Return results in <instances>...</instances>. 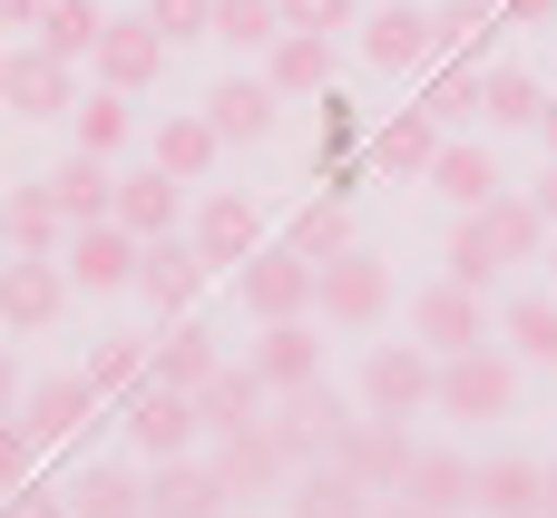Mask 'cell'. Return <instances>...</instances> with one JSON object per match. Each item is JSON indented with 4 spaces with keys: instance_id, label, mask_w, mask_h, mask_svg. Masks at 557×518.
<instances>
[{
    "instance_id": "cell-20",
    "label": "cell",
    "mask_w": 557,
    "mask_h": 518,
    "mask_svg": "<svg viewBox=\"0 0 557 518\" xmlns=\"http://www.w3.org/2000/svg\"><path fill=\"white\" fill-rule=\"evenodd\" d=\"M206 118H215L225 147H235V137H274L284 88H274V78H215V88H206Z\"/></svg>"
},
{
    "instance_id": "cell-37",
    "label": "cell",
    "mask_w": 557,
    "mask_h": 518,
    "mask_svg": "<svg viewBox=\"0 0 557 518\" xmlns=\"http://www.w3.org/2000/svg\"><path fill=\"white\" fill-rule=\"evenodd\" d=\"M294 255H313V264H333L343 245H352V215H343V196H313L304 215H294V235H284Z\"/></svg>"
},
{
    "instance_id": "cell-18",
    "label": "cell",
    "mask_w": 557,
    "mask_h": 518,
    "mask_svg": "<svg viewBox=\"0 0 557 518\" xmlns=\"http://www.w3.org/2000/svg\"><path fill=\"white\" fill-rule=\"evenodd\" d=\"M255 382H264V392H313V382H323V343H313L304 313H294V323H264V343H255Z\"/></svg>"
},
{
    "instance_id": "cell-33",
    "label": "cell",
    "mask_w": 557,
    "mask_h": 518,
    "mask_svg": "<svg viewBox=\"0 0 557 518\" xmlns=\"http://www.w3.org/2000/svg\"><path fill=\"white\" fill-rule=\"evenodd\" d=\"M69 245V215L49 186H10V255H59Z\"/></svg>"
},
{
    "instance_id": "cell-31",
    "label": "cell",
    "mask_w": 557,
    "mask_h": 518,
    "mask_svg": "<svg viewBox=\"0 0 557 518\" xmlns=\"http://www.w3.org/2000/svg\"><path fill=\"white\" fill-rule=\"evenodd\" d=\"M401 499H421V509H470V460L460 451H411V470H401Z\"/></svg>"
},
{
    "instance_id": "cell-48",
    "label": "cell",
    "mask_w": 557,
    "mask_h": 518,
    "mask_svg": "<svg viewBox=\"0 0 557 518\" xmlns=\"http://www.w3.org/2000/svg\"><path fill=\"white\" fill-rule=\"evenodd\" d=\"M509 20H519V29H548V20H557V0H509Z\"/></svg>"
},
{
    "instance_id": "cell-38",
    "label": "cell",
    "mask_w": 557,
    "mask_h": 518,
    "mask_svg": "<svg viewBox=\"0 0 557 518\" xmlns=\"http://www.w3.org/2000/svg\"><path fill=\"white\" fill-rule=\"evenodd\" d=\"M147 372H157V362H147V343H127V333L88 353V392H98V402H127V392H137Z\"/></svg>"
},
{
    "instance_id": "cell-4",
    "label": "cell",
    "mask_w": 557,
    "mask_h": 518,
    "mask_svg": "<svg viewBox=\"0 0 557 518\" xmlns=\"http://www.w3.org/2000/svg\"><path fill=\"white\" fill-rule=\"evenodd\" d=\"M196 431H206L196 392H176V382H157V372L127 392V441H137L147 460H186V451H196Z\"/></svg>"
},
{
    "instance_id": "cell-40",
    "label": "cell",
    "mask_w": 557,
    "mask_h": 518,
    "mask_svg": "<svg viewBox=\"0 0 557 518\" xmlns=\"http://www.w3.org/2000/svg\"><path fill=\"white\" fill-rule=\"evenodd\" d=\"M69 127H78V147H88V157H117V147H127V98H117V88H98V98H78V108H69Z\"/></svg>"
},
{
    "instance_id": "cell-45",
    "label": "cell",
    "mask_w": 557,
    "mask_h": 518,
    "mask_svg": "<svg viewBox=\"0 0 557 518\" xmlns=\"http://www.w3.org/2000/svg\"><path fill=\"white\" fill-rule=\"evenodd\" d=\"M147 20L166 39H215V0H147Z\"/></svg>"
},
{
    "instance_id": "cell-30",
    "label": "cell",
    "mask_w": 557,
    "mask_h": 518,
    "mask_svg": "<svg viewBox=\"0 0 557 518\" xmlns=\"http://www.w3.org/2000/svg\"><path fill=\"white\" fill-rule=\"evenodd\" d=\"M117 225L147 245V235H176V176L147 166V176H117Z\"/></svg>"
},
{
    "instance_id": "cell-25",
    "label": "cell",
    "mask_w": 557,
    "mask_h": 518,
    "mask_svg": "<svg viewBox=\"0 0 557 518\" xmlns=\"http://www.w3.org/2000/svg\"><path fill=\"white\" fill-rule=\"evenodd\" d=\"M147 362H157V382L196 392V382H206L225 353H215V323H206V313H176V323H166V343H147Z\"/></svg>"
},
{
    "instance_id": "cell-36",
    "label": "cell",
    "mask_w": 557,
    "mask_h": 518,
    "mask_svg": "<svg viewBox=\"0 0 557 518\" xmlns=\"http://www.w3.org/2000/svg\"><path fill=\"white\" fill-rule=\"evenodd\" d=\"M69 509L78 518H147V480H127V470L108 460V470H88V480L69 490Z\"/></svg>"
},
{
    "instance_id": "cell-35",
    "label": "cell",
    "mask_w": 557,
    "mask_h": 518,
    "mask_svg": "<svg viewBox=\"0 0 557 518\" xmlns=\"http://www.w3.org/2000/svg\"><path fill=\"white\" fill-rule=\"evenodd\" d=\"M29 29H39V49H59V59H98V29H108V20H98L88 0H39Z\"/></svg>"
},
{
    "instance_id": "cell-47",
    "label": "cell",
    "mask_w": 557,
    "mask_h": 518,
    "mask_svg": "<svg viewBox=\"0 0 557 518\" xmlns=\"http://www.w3.org/2000/svg\"><path fill=\"white\" fill-rule=\"evenodd\" d=\"M0 518H78V509H69V499H39V490H10V509H0Z\"/></svg>"
},
{
    "instance_id": "cell-5",
    "label": "cell",
    "mask_w": 557,
    "mask_h": 518,
    "mask_svg": "<svg viewBox=\"0 0 557 518\" xmlns=\"http://www.w3.org/2000/svg\"><path fill=\"white\" fill-rule=\"evenodd\" d=\"M0 98H10V118H69L78 108V59H59V49H10L0 59Z\"/></svg>"
},
{
    "instance_id": "cell-34",
    "label": "cell",
    "mask_w": 557,
    "mask_h": 518,
    "mask_svg": "<svg viewBox=\"0 0 557 518\" xmlns=\"http://www.w3.org/2000/svg\"><path fill=\"white\" fill-rule=\"evenodd\" d=\"M539 108H548V88L529 69H480V118L490 127H539Z\"/></svg>"
},
{
    "instance_id": "cell-16",
    "label": "cell",
    "mask_w": 557,
    "mask_h": 518,
    "mask_svg": "<svg viewBox=\"0 0 557 518\" xmlns=\"http://www.w3.org/2000/svg\"><path fill=\"white\" fill-rule=\"evenodd\" d=\"M215 480H225V499H274V490L294 480V460H284L274 431L255 421V431H225V441H215Z\"/></svg>"
},
{
    "instance_id": "cell-27",
    "label": "cell",
    "mask_w": 557,
    "mask_h": 518,
    "mask_svg": "<svg viewBox=\"0 0 557 518\" xmlns=\"http://www.w3.org/2000/svg\"><path fill=\"white\" fill-rule=\"evenodd\" d=\"M215 147H225V137H215V118H206V108H186V118H166V127H157V166H166L176 186H206Z\"/></svg>"
},
{
    "instance_id": "cell-49",
    "label": "cell",
    "mask_w": 557,
    "mask_h": 518,
    "mask_svg": "<svg viewBox=\"0 0 557 518\" xmlns=\"http://www.w3.org/2000/svg\"><path fill=\"white\" fill-rule=\"evenodd\" d=\"M372 518H441V509H421V499H401V490H392V499H382Z\"/></svg>"
},
{
    "instance_id": "cell-51",
    "label": "cell",
    "mask_w": 557,
    "mask_h": 518,
    "mask_svg": "<svg viewBox=\"0 0 557 518\" xmlns=\"http://www.w3.org/2000/svg\"><path fill=\"white\" fill-rule=\"evenodd\" d=\"M529 196H539V206H548V225H557V157H548V176H539V186H529Z\"/></svg>"
},
{
    "instance_id": "cell-56",
    "label": "cell",
    "mask_w": 557,
    "mask_h": 518,
    "mask_svg": "<svg viewBox=\"0 0 557 518\" xmlns=\"http://www.w3.org/2000/svg\"><path fill=\"white\" fill-rule=\"evenodd\" d=\"M548 264H557V235H548Z\"/></svg>"
},
{
    "instance_id": "cell-44",
    "label": "cell",
    "mask_w": 557,
    "mask_h": 518,
    "mask_svg": "<svg viewBox=\"0 0 557 518\" xmlns=\"http://www.w3.org/2000/svg\"><path fill=\"white\" fill-rule=\"evenodd\" d=\"M29 470H39V441H29V421H10V411H0V499H10V490H29Z\"/></svg>"
},
{
    "instance_id": "cell-17",
    "label": "cell",
    "mask_w": 557,
    "mask_h": 518,
    "mask_svg": "<svg viewBox=\"0 0 557 518\" xmlns=\"http://www.w3.org/2000/svg\"><path fill=\"white\" fill-rule=\"evenodd\" d=\"M225 480H215V460H157V480H147V518H225Z\"/></svg>"
},
{
    "instance_id": "cell-8",
    "label": "cell",
    "mask_w": 557,
    "mask_h": 518,
    "mask_svg": "<svg viewBox=\"0 0 557 518\" xmlns=\"http://www.w3.org/2000/svg\"><path fill=\"white\" fill-rule=\"evenodd\" d=\"M196 255L215 264V274H235V264H255L264 255V215H255V196H235V186H215L206 206H196Z\"/></svg>"
},
{
    "instance_id": "cell-52",
    "label": "cell",
    "mask_w": 557,
    "mask_h": 518,
    "mask_svg": "<svg viewBox=\"0 0 557 518\" xmlns=\"http://www.w3.org/2000/svg\"><path fill=\"white\" fill-rule=\"evenodd\" d=\"M539 137H548V157H557V98H548V108H539Z\"/></svg>"
},
{
    "instance_id": "cell-10",
    "label": "cell",
    "mask_w": 557,
    "mask_h": 518,
    "mask_svg": "<svg viewBox=\"0 0 557 518\" xmlns=\"http://www.w3.org/2000/svg\"><path fill=\"white\" fill-rule=\"evenodd\" d=\"M206 255H196V235H147V255H137V294L176 323V313H196V294H206Z\"/></svg>"
},
{
    "instance_id": "cell-9",
    "label": "cell",
    "mask_w": 557,
    "mask_h": 518,
    "mask_svg": "<svg viewBox=\"0 0 557 518\" xmlns=\"http://www.w3.org/2000/svg\"><path fill=\"white\" fill-rule=\"evenodd\" d=\"M137 235L117 225V215H98V225H69V245H59V264H69V284H88V294H117V284H137Z\"/></svg>"
},
{
    "instance_id": "cell-12",
    "label": "cell",
    "mask_w": 557,
    "mask_h": 518,
    "mask_svg": "<svg viewBox=\"0 0 557 518\" xmlns=\"http://www.w3.org/2000/svg\"><path fill=\"white\" fill-rule=\"evenodd\" d=\"M59 304H69V264L59 255H0V323L10 333L59 323Z\"/></svg>"
},
{
    "instance_id": "cell-6",
    "label": "cell",
    "mask_w": 557,
    "mask_h": 518,
    "mask_svg": "<svg viewBox=\"0 0 557 518\" xmlns=\"http://www.w3.org/2000/svg\"><path fill=\"white\" fill-rule=\"evenodd\" d=\"M323 323H343V333H372L382 313H392V274H382V255H362V245H343L333 264H323Z\"/></svg>"
},
{
    "instance_id": "cell-19",
    "label": "cell",
    "mask_w": 557,
    "mask_h": 518,
    "mask_svg": "<svg viewBox=\"0 0 557 518\" xmlns=\"http://www.w3.org/2000/svg\"><path fill=\"white\" fill-rule=\"evenodd\" d=\"M480 235H490V245H499V264H539V255H548V206H539V196H519V186H499V196H490V206H480Z\"/></svg>"
},
{
    "instance_id": "cell-55",
    "label": "cell",
    "mask_w": 557,
    "mask_h": 518,
    "mask_svg": "<svg viewBox=\"0 0 557 518\" xmlns=\"http://www.w3.org/2000/svg\"><path fill=\"white\" fill-rule=\"evenodd\" d=\"M0 255H10V206H0Z\"/></svg>"
},
{
    "instance_id": "cell-28",
    "label": "cell",
    "mask_w": 557,
    "mask_h": 518,
    "mask_svg": "<svg viewBox=\"0 0 557 518\" xmlns=\"http://www.w3.org/2000/svg\"><path fill=\"white\" fill-rule=\"evenodd\" d=\"M431 186H441L460 215H480V206L499 196V157H490V147H460V137H450V147L431 157Z\"/></svg>"
},
{
    "instance_id": "cell-29",
    "label": "cell",
    "mask_w": 557,
    "mask_h": 518,
    "mask_svg": "<svg viewBox=\"0 0 557 518\" xmlns=\"http://www.w3.org/2000/svg\"><path fill=\"white\" fill-rule=\"evenodd\" d=\"M49 196H59V215H69V225H98V215H117V176H108V157H88V147H78V157L49 176Z\"/></svg>"
},
{
    "instance_id": "cell-50",
    "label": "cell",
    "mask_w": 557,
    "mask_h": 518,
    "mask_svg": "<svg viewBox=\"0 0 557 518\" xmlns=\"http://www.w3.org/2000/svg\"><path fill=\"white\" fill-rule=\"evenodd\" d=\"M39 20V0H0V29H29Z\"/></svg>"
},
{
    "instance_id": "cell-23",
    "label": "cell",
    "mask_w": 557,
    "mask_h": 518,
    "mask_svg": "<svg viewBox=\"0 0 557 518\" xmlns=\"http://www.w3.org/2000/svg\"><path fill=\"white\" fill-rule=\"evenodd\" d=\"M264 402H274V392L255 382V362H245V372H235V362H215V372L196 382V411H206V431H215V441H225V431H255V421H264Z\"/></svg>"
},
{
    "instance_id": "cell-39",
    "label": "cell",
    "mask_w": 557,
    "mask_h": 518,
    "mask_svg": "<svg viewBox=\"0 0 557 518\" xmlns=\"http://www.w3.org/2000/svg\"><path fill=\"white\" fill-rule=\"evenodd\" d=\"M215 39L225 49H274L284 39V0H215Z\"/></svg>"
},
{
    "instance_id": "cell-15",
    "label": "cell",
    "mask_w": 557,
    "mask_h": 518,
    "mask_svg": "<svg viewBox=\"0 0 557 518\" xmlns=\"http://www.w3.org/2000/svg\"><path fill=\"white\" fill-rule=\"evenodd\" d=\"M20 421H29V441H39V451L78 441V421H98L88 372H49V382H29V392H20Z\"/></svg>"
},
{
    "instance_id": "cell-13",
    "label": "cell",
    "mask_w": 557,
    "mask_h": 518,
    "mask_svg": "<svg viewBox=\"0 0 557 518\" xmlns=\"http://www.w3.org/2000/svg\"><path fill=\"white\" fill-rule=\"evenodd\" d=\"M362 59H372V69H431V59H441V20L411 10V0H382V10L362 20Z\"/></svg>"
},
{
    "instance_id": "cell-54",
    "label": "cell",
    "mask_w": 557,
    "mask_h": 518,
    "mask_svg": "<svg viewBox=\"0 0 557 518\" xmlns=\"http://www.w3.org/2000/svg\"><path fill=\"white\" fill-rule=\"evenodd\" d=\"M539 518H557V470H548V499H539Z\"/></svg>"
},
{
    "instance_id": "cell-1",
    "label": "cell",
    "mask_w": 557,
    "mask_h": 518,
    "mask_svg": "<svg viewBox=\"0 0 557 518\" xmlns=\"http://www.w3.org/2000/svg\"><path fill=\"white\" fill-rule=\"evenodd\" d=\"M362 411L382 421H411V411H441V353L411 333V343H372L362 362Z\"/></svg>"
},
{
    "instance_id": "cell-11",
    "label": "cell",
    "mask_w": 557,
    "mask_h": 518,
    "mask_svg": "<svg viewBox=\"0 0 557 518\" xmlns=\"http://www.w3.org/2000/svg\"><path fill=\"white\" fill-rule=\"evenodd\" d=\"M411 333L450 362V353H480L490 343V313H480V284H460V274H441L421 304H411Z\"/></svg>"
},
{
    "instance_id": "cell-14",
    "label": "cell",
    "mask_w": 557,
    "mask_h": 518,
    "mask_svg": "<svg viewBox=\"0 0 557 518\" xmlns=\"http://www.w3.org/2000/svg\"><path fill=\"white\" fill-rule=\"evenodd\" d=\"M166 49H176V39H166L157 20H108V29H98V78H108L117 98H137V88H157Z\"/></svg>"
},
{
    "instance_id": "cell-24",
    "label": "cell",
    "mask_w": 557,
    "mask_h": 518,
    "mask_svg": "<svg viewBox=\"0 0 557 518\" xmlns=\"http://www.w3.org/2000/svg\"><path fill=\"white\" fill-rule=\"evenodd\" d=\"M382 509V490H362L343 460H313V470H294V518H372Z\"/></svg>"
},
{
    "instance_id": "cell-32",
    "label": "cell",
    "mask_w": 557,
    "mask_h": 518,
    "mask_svg": "<svg viewBox=\"0 0 557 518\" xmlns=\"http://www.w3.org/2000/svg\"><path fill=\"white\" fill-rule=\"evenodd\" d=\"M499 343L519 362H557V294H509L499 304Z\"/></svg>"
},
{
    "instance_id": "cell-22",
    "label": "cell",
    "mask_w": 557,
    "mask_h": 518,
    "mask_svg": "<svg viewBox=\"0 0 557 518\" xmlns=\"http://www.w3.org/2000/svg\"><path fill=\"white\" fill-rule=\"evenodd\" d=\"M264 78H274L284 98H323V88H333V29H284V39L264 49Z\"/></svg>"
},
{
    "instance_id": "cell-41",
    "label": "cell",
    "mask_w": 557,
    "mask_h": 518,
    "mask_svg": "<svg viewBox=\"0 0 557 518\" xmlns=\"http://www.w3.org/2000/svg\"><path fill=\"white\" fill-rule=\"evenodd\" d=\"M421 108H431V118H460V108H480V59H450V49H441V69H431Z\"/></svg>"
},
{
    "instance_id": "cell-42",
    "label": "cell",
    "mask_w": 557,
    "mask_h": 518,
    "mask_svg": "<svg viewBox=\"0 0 557 518\" xmlns=\"http://www.w3.org/2000/svg\"><path fill=\"white\" fill-rule=\"evenodd\" d=\"M450 274H460V284H480V294L509 274V264H499V245L480 235V215H460V235H450Z\"/></svg>"
},
{
    "instance_id": "cell-2",
    "label": "cell",
    "mask_w": 557,
    "mask_h": 518,
    "mask_svg": "<svg viewBox=\"0 0 557 518\" xmlns=\"http://www.w3.org/2000/svg\"><path fill=\"white\" fill-rule=\"evenodd\" d=\"M235 284H245V313H255V323H294V313H313L323 264L294 255V245H264L255 264H235Z\"/></svg>"
},
{
    "instance_id": "cell-26",
    "label": "cell",
    "mask_w": 557,
    "mask_h": 518,
    "mask_svg": "<svg viewBox=\"0 0 557 518\" xmlns=\"http://www.w3.org/2000/svg\"><path fill=\"white\" fill-rule=\"evenodd\" d=\"M470 499H480V518H539L548 470L539 460H490V470H470Z\"/></svg>"
},
{
    "instance_id": "cell-53",
    "label": "cell",
    "mask_w": 557,
    "mask_h": 518,
    "mask_svg": "<svg viewBox=\"0 0 557 518\" xmlns=\"http://www.w3.org/2000/svg\"><path fill=\"white\" fill-rule=\"evenodd\" d=\"M10 392H20V372H10V353H0V411H10Z\"/></svg>"
},
{
    "instance_id": "cell-43",
    "label": "cell",
    "mask_w": 557,
    "mask_h": 518,
    "mask_svg": "<svg viewBox=\"0 0 557 518\" xmlns=\"http://www.w3.org/2000/svg\"><path fill=\"white\" fill-rule=\"evenodd\" d=\"M431 20H441V49H450V59H480V39L499 29L490 0H450V10H431Z\"/></svg>"
},
{
    "instance_id": "cell-46",
    "label": "cell",
    "mask_w": 557,
    "mask_h": 518,
    "mask_svg": "<svg viewBox=\"0 0 557 518\" xmlns=\"http://www.w3.org/2000/svg\"><path fill=\"white\" fill-rule=\"evenodd\" d=\"M352 0H284V29H343Z\"/></svg>"
},
{
    "instance_id": "cell-21",
    "label": "cell",
    "mask_w": 557,
    "mask_h": 518,
    "mask_svg": "<svg viewBox=\"0 0 557 518\" xmlns=\"http://www.w3.org/2000/svg\"><path fill=\"white\" fill-rule=\"evenodd\" d=\"M441 127H450V118H431V108H401V118H382V127H372V166H382V176H431V157L450 147Z\"/></svg>"
},
{
    "instance_id": "cell-3",
    "label": "cell",
    "mask_w": 557,
    "mask_h": 518,
    "mask_svg": "<svg viewBox=\"0 0 557 518\" xmlns=\"http://www.w3.org/2000/svg\"><path fill=\"white\" fill-rule=\"evenodd\" d=\"M441 411H450V421H509V411H519V362L490 353V343H480V353H450V362H441Z\"/></svg>"
},
{
    "instance_id": "cell-7",
    "label": "cell",
    "mask_w": 557,
    "mask_h": 518,
    "mask_svg": "<svg viewBox=\"0 0 557 518\" xmlns=\"http://www.w3.org/2000/svg\"><path fill=\"white\" fill-rule=\"evenodd\" d=\"M323 460H343L362 490H382V499H392V490H401V470H411V441H401V421H382V411H352V421L333 431V451H323Z\"/></svg>"
}]
</instances>
